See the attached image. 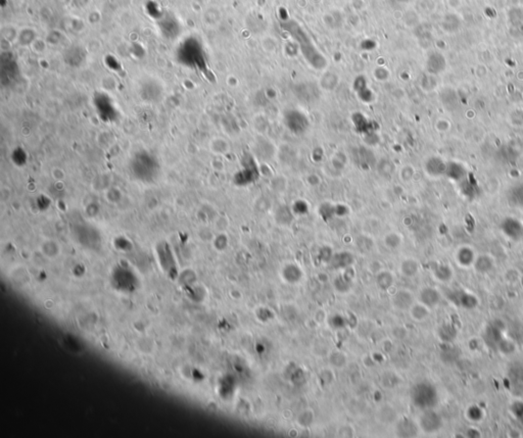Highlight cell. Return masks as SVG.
Instances as JSON below:
<instances>
[{"mask_svg":"<svg viewBox=\"0 0 523 438\" xmlns=\"http://www.w3.org/2000/svg\"><path fill=\"white\" fill-rule=\"evenodd\" d=\"M434 127H435V130L437 132H439V133H447L451 130L452 124L448 119H444V117H442V119H438L435 122Z\"/></svg>","mask_w":523,"mask_h":438,"instance_id":"c3c4849f","label":"cell"},{"mask_svg":"<svg viewBox=\"0 0 523 438\" xmlns=\"http://www.w3.org/2000/svg\"><path fill=\"white\" fill-rule=\"evenodd\" d=\"M333 254H334L332 253V250L329 246H323L319 252L320 259L322 260L323 263H326V264L330 263V260H331L332 256H333Z\"/></svg>","mask_w":523,"mask_h":438,"instance_id":"f907efd6","label":"cell"},{"mask_svg":"<svg viewBox=\"0 0 523 438\" xmlns=\"http://www.w3.org/2000/svg\"><path fill=\"white\" fill-rule=\"evenodd\" d=\"M383 242H384V245L388 248V250H391V251H395L397 250V248H399L402 243H403V236L398 233V232H388L387 234H385L384 238H383Z\"/></svg>","mask_w":523,"mask_h":438,"instance_id":"4dcf8cb0","label":"cell"},{"mask_svg":"<svg viewBox=\"0 0 523 438\" xmlns=\"http://www.w3.org/2000/svg\"><path fill=\"white\" fill-rule=\"evenodd\" d=\"M287 128L294 134L304 133L309 127L308 117L298 111H290L285 116Z\"/></svg>","mask_w":523,"mask_h":438,"instance_id":"ba28073f","label":"cell"},{"mask_svg":"<svg viewBox=\"0 0 523 438\" xmlns=\"http://www.w3.org/2000/svg\"><path fill=\"white\" fill-rule=\"evenodd\" d=\"M377 417L383 424H392L398 419V413L391 406L384 405L378 410Z\"/></svg>","mask_w":523,"mask_h":438,"instance_id":"603a6c76","label":"cell"},{"mask_svg":"<svg viewBox=\"0 0 523 438\" xmlns=\"http://www.w3.org/2000/svg\"><path fill=\"white\" fill-rule=\"evenodd\" d=\"M441 100L445 108L450 111L455 110L459 103L457 94L455 93V91L451 89H445L443 91V93L441 94Z\"/></svg>","mask_w":523,"mask_h":438,"instance_id":"484cf974","label":"cell"},{"mask_svg":"<svg viewBox=\"0 0 523 438\" xmlns=\"http://www.w3.org/2000/svg\"><path fill=\"white\" fill-rule=\"evenodd\" d=\"M425 68H426L427 73L430 75L437 76L439 74H442L447 69L446 57L441 52H436V51L431 52L428 55V57H427L426 63H425Z\"/></svg>","mask_w":523,"mask_h":438,"instance_id":"8fae6325","label":"cell"},{"mask_svg":"<svg viewBox=\"0 0 523 438\" xmlns=\"http://www.w3.org/2000/svg\"><path fill=\"white\" fill-rule=\"evenodd\" d=\"M461 27V21L455 14H448L444 17L442 22V28L448 33H455Z\"/></svg>","mask_w":523,"mask_h":438,"instance_id":"d4e9b609","label":"cell"},{"mask_svg":"<svg viewBox=\"0 0 523 438\" xmlns=\"http://www.w3.org/2000/svg\"><path fill=\"white\" fill-rule=\"evenodd\" d=\"M329 362L332 366L335 367V368H342V367L347 364V357L346 354L341 351H333L330 354Z\"/></svg>","mask_w":523,"mask_h":438,"instance_id":"74e56055","label":"cell"},{"mask_svg":"<svg viewBox=\"0 0 523 438\" xmlns=\"http://www.w3.org/2000/svg\"><path fill=\"white\" fill-rule=\"evenodd\" d=\"M254 128L259 135H265L269 129V123L263 115H257L254 119Z\"/></svg>","mask_w":523,"mask_h":438,"instance_id":"f35d334b","label":"cell"},{"mask_svg":"<svg viewBox=\"0 0 523 438\" xmlns=\"http://www.w3.org/2000/svg\"><path fill=\"white\" fill-rule=\"evenodd\" d=\"M458 335V330L453 324H445L438 329V337L444 343H452Z\"/></svg>","mask_w":523,"mask_h":438,"instance_id":"cb8c5ba5","label":"cell"},{"mask_svg":"<svg viewBox=\"0 0 523 438\" xmlns=\"http://www.w3.org/2000/svg\"><path fill=\"white\" fill-rule=\"evenodd\" d=\"M377 171L380 176H382L385 179H390L392 175L396 172V167L394 162L388 159H383L377 163Z\"/></svg>","mask_w":523,"mask_h":438,"instance_id":"4316f807","label":"cell"},{"mask_svg":"<svg viewBox=\"0 0 523 438\" xmlns=\"http://www.w3.org/2000/svg\"><path fill=\"white\" fill-rule=\"evenodd\" d=\"M510 122L515 127L523 126V111L520 109L514 110L510 114Z\"/></svg>","mask_w":523,"mask_h":438,"instance_id":"7dc6e473","label":"cell"},{"mask_svg":"<svg viewBox=\"0 0 523 438\" xmlns=\"http://www.w3.org/2000/svg\"><path fill=\"white\" fill-rule=\"evenodd\" d=\"M306 181L309 185L314 187V186H318L321 183V178H320V176H318L317 174H310L307 176Z\"/></svg>","mask_w":523,"mask_h":438,"instance_id":"f5cc1de1","label":"cell"},{"mask_svg":"<svg viewBox=\"0 0 523 438\" xmlns=\"http://www.w3.org/2000/svg\"><path fill=\"white\" fill-rule=\"evenodd\" d=\"M504 325L501 321H494L487 326L484 332V340L486 345L493 349H498V346L503 339Z\"/></svg>","mask_w":523,"mask_h":438,"instance_id":"9c48e42d","label":"cell"},{"mask_svg":"<svg viewBox=\"0 0 523 438\" xmlns=\"http://www.w3.org/2000/svg\"><path fill=\"white\" fill-rule=\"evenodd\" d=\"M442 300V294L433 287H424L419 292V301L429 309L436 306Z\"/></svg>","mask_w":523,"mask_h":438,"instance_id":"5bb4252c","label":"cell"},{"mask_svg":"<svg viewBox=\"0 0 523 438\" xmlns=\"http://www.w3.org/2000/svg\"><path fill=\"white\" fill-rule=\"evenodd\" d=\"M516 349L515 343L509 339H502V341L499 343L498 350L501 351L504 354H512Z\"/></svg>","mask_w":523,"mask_h":438,"instance_id":"7bdbcfd3","label":"cell"},{"mask_svg":"<svg viewBox=\"0 0 523 438\" xmlns=\"http://www.w3.org/2000/svg\"><path fill=\"white\" fill-rule=\"evenodd\" d=\"M357 246H358L360 250L362 252H369L371 248H373V240L369 237V236H366V235H361L359 236L358 238H357Z\"/></svg>","mask_w":523,"mask_h":438,"instance_id":"60d3db41","label":"cell"},{"mask_svg":"<svg viewBox=\"0 0 523 438\" xmlns=\"http://www.w3.org/2000/svg\"><path fill=\"white\" fill-rule=\"evenodd\" d=\"M270 187L272 190L281 192L287 188V180L282 175L274 176L270 182Z\"/></svg>","mask_w":523,"mask_h":438,"instance_id":"d590c367","label":"cell"},{"mask_svg":"<svg viewBox=\"0 0 523 438\" xmlns=\"http://www.w3.org/2000/svg\"><path fill=\"white\" fill-rule=\"evenodd\" d=\"M347 163H348V159H347V156L344 155L343 151H340V150L336 151L334 155L330 158V164H331V167L333 168V170L341 171L346 168Z\"/></svg>","mask_w":523,"mask_h":438,"instance_id":"d6a6232c","label":"cell"},{"mask_svg":"<svg viewBox=\"0 0 523 438\" xmlns=\"http://www.w3.org/2000/svg\"><path fill=\"white\" fill-rule=\"evenodd\" d=\"M446 177L451 181H453L460 185L461 183L467 180L468 171L465 165L462 164L459 161H448Z\"/></svg>","mask_w":523,"mask_h":438,"instance_id":"7c38bea8","label":"cell"},{"mask_svg":"<svg viewBox=\"0 0 523 438\" xmlns=\"http://www.w3.org/2000/svg\"><path fill=\"white\" fill-rule=\"evenodd\" d=\"M420 265L417 259L413 257H407L402 260L400 265V272L404 277L413 278L419 273Z\"/></svg>","mask_w":523,"mask_h":438,"instance_id":"ffe728a7","label":"cell"},{"mask_svg":"<svg viewBox=\"0 0 523 438\" xmlns=\"http://www.w3.org/2000/svg\"><path fill=\"white\" fill-rule=\"evenodd\" d=\"M419 427L425 433H435L443 427V419L432 409L424 410L419 418Z\"/></svg>","mask_w":523,"mask_h":438,"instance_id":"277c9868","label":"cell"},{"mask_svg":"<svg viewBox=\"0 0 523 438\" xmlns=\"http://www.w3.org/2000/svg\"><path fill=\"white\" fill-rule=\"evenodd\" d=\"M447 167L448 161H446L443 158L432 156L428 159H426V161H424L423 170L426 176H428L429 178L438 179L442 178V177H446Z\"/></svg>","mask_w":523,"mask_h":438,"instance_id":"5b68a950","label":"cell"},{"mask_svg":"<svg viewBox=\"0 0 523 438\" xmlns=\"http://www.w3.org/2000/svg\"><path fill=\"white\" fill-rule=\"evenodd\" d=\"M354 262L355 257L353 254L349 252H340L333 254L329 264L336 270H344L349 267H352Z\"/></svg>","mask_w":523,"mask_h":438,"instance_id":"ac0fdd59","label":"cell"},{"mask_svg":"<svg viewBox=\"0 0 523 438\" xmlns=\"http://www.w3.org/2000/svg\"><path fill=\"white\" fill-rule=\"evenodd\" d=\"M434 77H435V76L430 75V74H428V73H427L426 76L423 77V79H422V81H421V86H422V88H423L425 91L430 92V91H432V90H434V89L436 88V86H437V82H436V80H435Z\"/></svg>","mask_w":523,"mask_h":438,"instance_id":"ee69618b","label":"cell"},{"mask_svg":"<svg viewBox=\"0 0 523 438\" xmlns=\"http://www.w3.org/2000/svg\"><path fill=\"white\" fill-rule=\"evenodd\" d=\"M254 153L262 161H269L275 155V147L265 135H257L254 143Z\"/></svg>","mask_w":523,"mask_h":438,"instance_id":"8992f818","label":"cell"},{"mask_svg":"<svg viewBox=\"0 0 523 438\" xmlns=\"http://www.w3.org/2000/svg\"><path fill=\"white\" fill-rule=\"evenodd\" d=\"M275 219H276L277 223L283 225V226H286V225L291 224V222L293 220L292 211L290 210V208L288 207L282 206V207L277 208V210L275 212Z\"/></svg>","mask_w":523,"mask_h":438,"instance_id":"f546056e","label":"cell"},{"mask_svg":"<svg viewBox=\"0 0 523 438\" xmlns=\"http://www.w3.org/2000/svg\"><path fill=\"white\" fill-rule=\"evenodd\" d=\"M415 303V299L413 293L408 289H400L398 290L391 298V304L398 311L405 312L411 309V306Z\"/></svg>","mask_w":523,"mask_h":438,"instance_id":"30bf717a","label":"cell"},{"mask_svg":"<svg viewBox=\"0 0 523 438\" xmlns=\"http://www.w3.org/2000/svg\"><path fill=\"white\" fill-rule=\"evenodd\" d=\"M467 417L472 422H478L483 418V412L477 406H472L467 411Z\"/></svg>","mask_w":523,"mask_h":438,"instance_id":"f6af8a7d","label":"cell"},{"mask_svg":"<svg viewBox=\"0 0 523 438\" xmlns=\"http://www.w3.org/2000/svg\"><path fill=\"white\" fill-rule=\"evenodd\" d=\"M333 285H334V288L338 292L344 293V292L349 291L350 286H351V281L348 280L343 275H341L335 278V280L333 281Z\"/></svg>","mask_w":523,"mask_h":438,"instance_id":"b9f144b4","label":"cell"},{"mask_svg":"<svg viewBox=\"0 0 523 438\" xmlns=\"http://www.w3.org/2000/svg\"><path fill=\"white\" fill-rule=\"evenodd\" d=\"M431 273L435 280L443 283L451 281L454 275L453 269L451 268L450 265L445 263H434L431 266Z\"/></svg>","mask_w":523,"mask_h":438,"instance_id":"e0dca14e","label":"cell"},{"mask_svg":"<svg viewBox=\"0 0 523 438\" xmlns=\"http://www.w3.org/2000/svg\"><path fill=\"white\" fill-rule=\"evenodd\" d=\"M357 152H358V157H359L358 159L360 160V161H358V162L360 164L363 162V160H365V162H364V168L365 169L369 167V165H371L372 162H374L373 161H375V158H374V156L372 155V152L369 149L362 147Z\"/></svg>","mask_w":523,"mask_h":438,"instance_id":"8d00e7d4","label":"cell"},{"mask_svg":"<svg viewBox=\"0 0 523 438\" xmlns=\"http://www.w3.org/2000/svg\"><path fill=\"white\" fill-rule=\"evenodd\" d=\"M450 345L451 343H446L447 346L442 349V358L444 362L452 363V362H455V360L457 359L458 350L455 347L450 346Z\"/></svg>","mask_w":523,"mask_h":438,"instance_id":"ab89813d","label":"cell"},{"mask_svg":"<svg viewBox=\"0 0 523 438\" xmlns=\"http://www.w3.org/2000/svg\"><path fill=\"white\" fill-rule=\"evenodd\" d=\"M130 164V170L138 181L148 183L157 178L159 172L158 161L146 151L138 153Z\"/></svg>","mask_w":523,"mask_h":438,"instance_id":"6da1fadb","label":"cell"},{"mask_svg":"<svg viewBox=\"0 0 523 438\" xmlns=\"http://www.w3.org/2000/svg\"><path fill=\"white\" fill-rule=\"evenodd\" d=\"M315 421V413L312 409H306L302 411L298 417H296V423L300 425V427L308 428L313 425Z\"/></svg>","mask_w":523,"mask_h":438,"instance_id":"f1b7e54d","label":"cell"},{"mask_svg":"<svg viewBox=\"0 0 523 438\" xmlns=\"http://www.w3.org/2000/svg\"><path fill=\"white\" fill-rule=\"evenodd\" d=\"M510 377L513 380L523 383V364H516L510 369Z\"/></svg>","mask_w":523,"mask_h":438,"instance_id":"bcb514c9","label":"cell"},{"mask_svg":"<svg viewBox=\"0 0 523 438\" xmlns=\"http://www.w3.org/2000/svg\"><path fill=\"white\" fill-rule=\"evenodd\" d=\"M508 20L514 27L522 26L523 23V10L519 7H513L508 11Z\"/></svg>","mask_w":523,"mask_h":438,"instance_id":"e575fe53","label":"cell"},{"mask_svg":"<svg viewBox=\"0 0 523 438\" xmlns=\"http://www.w3.org/2000/svg\"><path fill=\"white\" fill-rule=\"evenodd\" d=\"M409 314L414 321L422 322L428 318L430 314V309L428 306L423 304L422 302L418 301V302H415L411 306V309L409 310Z\"/></svg>","mask_w":523,"mask_h":438,"instance_id":"7402d4cb","label":"cell"},{"mask_svg":"<svg viewBox=\"0 0 523 438\" xmlns=\"http://www.w3.org/2000/svg\"><path fill=\"white\" fill-rule=\"evenodd\" d=\"M416 175V170L412 164H404L399 170V178L403 183H410Z\"/></svg>","mask_w":523,"mask_h":438,"instance_id":"836d02e7","label":"cell"},{"mask_svg":"<svg viewBox=\"0 0 523 438\" xmlns=\"http://www.w3.org/2000/svg\"><path fill=\"white\" fill-rule=\"evenodd\" d=\"M476 253L469 245H462L456 251L455 260L456 263L462 268L473 267V264L476 258Z\"/></svg>","mask_w":523,"mask_h":438,"instance_id":"4fadbf2b","label":"cell"},{"mask_svg":"<svg viewBox=\"0 0 523 438\" xmlns=\"http://www.w3.org/2000/svg\"><path fill=\"white\" fill-rule=\"evenodd\" d=\"M506 197L511 207L523 209V181L511 186Z\"/></svg>","mask_w":523,"mask_h":438,"instance_id":"9a60e30c","label":"cell"},{"mask_svg":"<svg viewBox=\"0 0 523 438\" xmlns=\"http://www.w3.org/2000/svg\"><path fill=\"white\" fill-rule=\"evenodd\" d=\"M211 150L216 155H226L230 150V145L227 140L224 138H215L213 139L210 144Z\"/></svg>","mask_w":523,"mask_h":438,"instance_id":"1f68e13d","label":"cell"},{"mask_svg":"<svg viewBox=\"0 0 523 438\" xmlns=\"http://www.w3.org/2000/svg\"><path fill=\"white\" fill-rule=\"evenodd\" d=\"M338 82H339V78L336 76V74L328 72L321 77L320 85H321V88L326 91H332L336 88Z\"/></svg>","mask_w":523,"mask_h":438,"instance_id":"83f0119b","label":"cell"},{"mask_svg":"<svg viewBox=\"0 0 523 438\" xmlns=\"http://www.w3.org/2000/svg\"><path fill=\"white\" fill-rule=\"evenodd\" d=\"M448 299L455 305L463 307V309L472 310L476 307L478 300L473 294L464 290H454L448 293Z\"/></svg>","mask_w":523,"mask_h":438,"instance_id":"52a82bcc","label":"cell"},{"mask_svg":"<svg viewBox=\"0 0 523 438\" xmlns=\"http://www.w3.org/2000/svg\"><path fill=\"white\" fill-rule=\"evenodd\" d=\"M375 281H376L377 287L380 290L386 291L389 288H391L392 285H394L395 279H394V275H392L391 272H389L387 270H381V271H379L378 273L376 274Z\"/></svg>","mask_w":523,"mask_h":438,"instance_id":"44dd1931","label":"cell"},{"mask_svg":"<svg viewBox=\"0 0 523 438\" xmlns=\"http://www.w3.org/2000/svg\"><path fill=\"white\" fill-rule=\"evenodd\" d=\"M495 267V259L490 254H479L475 258V262L473 264V268L475 271L479 274H487L494 269Z\"/></svg>","mask_w":523,"mask_h":438,"instance_id":"d6986e66","label":"cell"},{"mask_svg":"<svg viewBox=\"0 0 523 438\" xmlns=\"http://www.w3.org/2000/svg\"><path fill=\"white\" fill-rule=\"evenodd\" d=\"M411 399L415 407L424 410L433 409L438 402V392L436 388L427 382L416 384L411 392Z\"/></svg>","mask_w":523,"mask_h":438,"instance_id":"7a4b0ae2","label":"cell"},{"mask_svg":"<svg viewBox=\"0 0 523 438\" xmlns=\"http://www.w3.org/2000/svg\"><path fill=\"white\" fill-rule=\"evenodd\" d=\"M282 279L289 284H295L302 280L303 271L299 265L289 263L285 265L281 270Z\"/></svg>","mask_w":523,"mask_h":438,"instance_id":"2e32d148","label":"cell"},{"mask_svg":"<svg viewBox=\"0 0 523 438\" xmlns=\"http://www.w3.org/2000/svg\"><path fill=\"white\" fill-rule=\"evenodd\" d=\"M500 230L511 241L523 240V223L517 218L506 217L500 224Z\"/></svg>","mask_w":523,"mask_h":438,"instance_id":"3957f363","label":"cell"},{"mask_svg":"<svg viewBox=\"0 0 523 438\" xmlns=\"http://www.w3.org/2000/svg\"><path fill=\"white\" fill-rule=\"evenodd\" d=\"M338 435L341 437H353L355 435V430L350 425H344L338 430Z\"/></svg>","mask_w":523,"mask_h":438,"instance_id":"816d5d0a","label":"cell"},{"mask_svg":"<svg viewBox=\"0 0 523 438\" xmlns=\"http://www.w3.org/2000/svg\"><path fill=\"white\" fill-rule=\"evenodd\" d=\"M511 411H512L514 417L523 425V402L521 401L514 402L512 407H511Z\"/></svg>","mask_w":523,"mask_h":438,"instance_id":"681fc988","label":"cell"}]
</instances>
